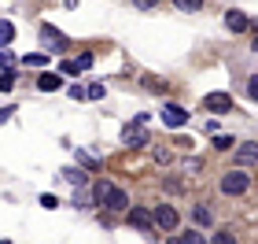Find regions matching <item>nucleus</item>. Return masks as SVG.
Segmentation results:
<instances>
[{"mask_svg": "<svg viewBox=\"0 0 258 244\" xmlns=\"http://www.w3.org/2000/svg\"><path fill=\"white\" fill-rule=\"evenodd\" d=\"M92 204L100 207H111V211H129V196L111 181H96L92 185Z\"/></svg>", "mask_w": 258, "mask_h": 244, "instance_id": "obj_1", "label": "nucleus"}, {"mask_svg": "<svg viewBox=\"0 0 258 244\" xmlns=\"http://www.w3.org/2000/svg\"><path fill=\"white\" fill-rule=\"evenodd\" d=\"M148 122H151V115H137L133 122H125V126H122V144H125V148H144V144H151Z\"/></svg>", "mask_w": 258, "mask_h": 244, "instance_id": "obj_2", "label": "nucleus"}, {"mask_svg": "<svg viewBox=\"0 0 258 244\" xmlns=\"http://www.w3.org/2000/svg\"><path fill=\"white\" fill-rule=\"evenodd\" d=\"M247 189H251V174H247V167H236V170L221 174V192H225V196H243Z\"/></svg>", "mask_w": 258, "mask_h": 244, "instance_id": "obj_3", "label": "nucleus"}, {"mask_svg": "<svg viewBox=\"0 0 258 244\" xmlns=\"http://www.w3.org/2000/svg\"><path fill=\"white\" fill-rule=\"evenodd\" d=\"M125 222L140 229V233H148L151 237V226H155V215H151V207H129L125 211Z\"/></svg>", "mask_w": 258, "mask_h": 244, "instance_id": "obj_4", "label": "nucleus"}, {"mask_svg": "<svg viewBox=\"0 0 258 244\" xmlns=\"http://www.w3.org/2000/svg\"><path fill=\"white\" fill-rule=\"evenodd\" d=\"M184 122H188V111H184L181 104H162V126H170V130H181Z\"/></svg>", "mask_w": 258, "mask_h": 244, "instance_id": "obj_5", "label": "nucleus"}, {"mask_svg": "<svg viewBox=\"0 0 258 244\" xmlns=\"http://www.w3.org/2000/svg\"><path fill=\"white\" fill-rule=\"evenodd\" d=\"M41 41H44V48H52V52H67V33H59L55 26H48V22L41 26Z\"/></svg>", "mask_w": 258, "mask_h": 244, "instance_id": "obj_6", "label": "nucleus"}, {"mask_svg": "<svg viewBox=\"0 0 258 244\" xmlns=\"http://www.w3.org/2000/svg\"><path fill=\"white\" fill-rule=\"evenodd\" d=\"M177 222H181V218H177V207H173V204H159L155 207V226L159 229H177Z\"/></svg>", "mask_w": 258, "mask_h": 244, "instance_id": "obj_7", "label": "nucleus"}, {"mask_svg": "<svg viewBox=\"0 0 258 244\" xmlns=\"http://www.w3.org/2000/svg\"><path fill=\"white\" fill-rule=\"evenodd\" d=\"M203 108L214 111V115H225V111H232V96H229V92H207Z\"/></svg>", "mask_w": 258, "mask_h": 244, "instance_id": "obj_8", "label": "nucleus"}, {"mask_svg": "<svg viewBox=\"0 0 258 244\" xmlns=\"http://www.w3.org/2000/svg\"><path fill=\"white\" fill-rule=\"evenodd\" d=\"M92 67V52H81L78 60H63L59 63V74H81V71H89Z\"/></svg>", "mask_w": 258, "mask_h": 244, "instance_id": "obj_9", "label": "nucleus"}, {"mask_svg": "<svg viewBox=\"0 0 258 244\" xmlns=\"http://www.w3.org/2000/svg\"><path fill=\"white\" fill-rule=\"evenodd\" d=\"M258 163V141H243L236 148V167H254Z\"/></svg>", "mask_w": 258, "mask_h": 244, "instance_id": "obj_10", "label": "nucleus"}, {"mask_svg": "<svg viewBox=\"0 0 258 244\" xmlns=\"http://www.w3.org/2000/svg\"><path fill=\"white\" fill-rule=\"evenodd\" d=\"M225 26H229L232 33H243V30L251 26V19L243 15V11H236V8H232V11H225Z\"/></svg>", "mask_w": 258, "mask_h": 244, "instance_id": "obj_11", "label": "nucleus"}, {"mask_svg": "<svg viewBox=\"0 0 258 244\" xmlns=\"http://www.w3.org/2000/svg\"><path fill=\"white\" fill-rule=\"evenodd\" d=\"M63 85V74H37V89L41 92H55Z\"/></svg>", "mask_w": 258, "mask_h": 244, "instance_id": "obj_12", "label": "nucleus"}, {"mask_svg": "<svg viewBox=\"0 0 258 244\" xmlns=\"http://www.w3.org/2000/svg\"><path fill=\"white\" fill-rule=\"evenodd\" d=\"M19 63H22V67H30V71H33V67H37V71H41V67L48 63V56H44V52H30V56H22Z\"/></svg>", "mask_w": 258, "mask_h": 244, "instance_id": "obj_13", "label": "nucleus"}, {"mask_svg": "<svg viewBox=\"0 0 258 244\" xmlns=\"http://www.w3.org/2000/svg\"><path fill=\"white\" fill-rule=\"evenodd\" d=\"M63 178L74 185V189H81V185H85V170H78V167H67L63 170Z\"/></svg>", "mask_w": 258, "mask_h": 244, "instance_id": "obj_14", "label": "nucleus"}, {"mask_svg": "<svg viewBox=\"0 0 258 244\" xmlns=\"http://www.w3.org/2000/svg\"><path fill=\"white\" fill-rule=\"evenodd\" d=\"M15 41V26H11L8 19H0V48H4V44H11Z\"/></svg>", "mask_w": 258, "mask_h": 244, "instance_id": "obj_15", "label": "nucleus"}, {"mask_svg": "<svg viewBox=\"0 0 258 244\" xmlns=\"http://www.w3.org/2000/svg\"><path fill=\"white\" fill-rule=\"evenodd\" d=\"M210 144H214L218 152H229V148L236 144V137H229V133H214V141H210Z\"/></svg>", "mask_w": 258, "mask_h": 244, "instance_id": "obj_16", "label": "nucleus"}, {"mask_svg": "<svg viewBox=\"0 0 258 244\" xmlns=\"http://www.w3.org/2000/svg\"><path fill=\"white\" fill-rule=\"evenodd\" d=\"M15 89V67H8L4 74H0V92H11Z\"/></svg>", "mask_w": 258, "mask_h": 244, "instance_id": "obj_17", "label": "nucleus"}, {"mask_svg": "<svg viewBox=\"0 0 258 244\" xmlns=\"http://www.w3.org/2000/svg\"><path fill=\"white\" fill-rule=\"evenodd\" d=\"M192 218H196L199 226H210V207H203V204H196V207H192Z\"/></svg>", "mask_w": 258, "mask_h": 244, "instance_id": "obj_18", "label": "nucleus"}, {"mask_svg": "<svg viewBox=\"0 0 258 244\" xmlns=\"http://www.w3.org/2000/svg\"><path fill=\"white\" fill-rule=\"evenodd\" d=\"M181 240H184V244H207L210 237H203L199 229H184V233H181Z\"/></svg>", "mask_w": 258, "mask_h": 244, "instance_id": "obj_19", "label": "nucleus"}, {"mask_svg": "<svg viewBox=\"0 0 258 244\" xmlns=\"http://www.w3.org/2000/svg\"><path fill=\"white\" fill-rule=\"evenodd\" d=\"M144 89H151V92H159V96H162V92H166V81H162V78H144Z\"/></svg>", "mask_w": 258, "mask_h": 244, "instance_id": "obj_20", "label": "nucleus"}, {"mask_svg": "<svg viewBox=\"0 0 258 244\" xmlns=\"http://www.w3.org/2000/svg\"><path fill=\"white\" fill-rule=\"evenodd\" d=\"M78 163H81V167H89V170H100V159L92 152H78Z\"/></svg>", "mask_w": 258, "mask_h": 244, "instance_id": "obj_21", "label": "nucleus"}, {"mask_svg": "<svg viewBox=\"0 0 258 244\" xmlns=\"http://www.w3.org/2000/svg\"><path fill=\"white\" fill-rule=\"evenodd\" d=\"M8 67H15V52L4 44V48H0V71H8Z\"/></svg>", "mask_w": 258, "mask_h": 244, "instance_id": "obj_22", "label": "nucleus"}, {"mask_svg": "<svg viewBox=\"0 0 258 244\" xmlns=\"http://www.w3.org/2000/svg\"><path fill=\"white\" fill-rule=\"evenodd\" d=\"M181 11H203V0H173Z\"/></svg>", "mask_w": 258, "mask_h": 244, "instance_id": "obj_23", "label": "nucleus"}, {"mask_svg": "<svg viewBox=\"0 0 258 244\" xmlns=\"http://www.w3.org/2000/svg\"><path fill=\"white\" fill-rule=\"evenodd\" d=\"M170 159H173V152H170L166 144H159V148H155V163H170Z\"/></svg>", "mask_w": 258, "mask_h": 244, "instance_id": "obj_24", "label": "nucleus"}, {"mask_svg": "<svg viewBox=\"0 0 258 244\" xmlns=\"http://www.w3.org/2000/svg\"><path fill=\"white\" fill-rule=\"evenodd\" d=\"M41 207H44V211H55V207H59V200H55L52 192H44V196H41Z\"/></svg>", "mask_w": 258, "mask_h": 244, "instance_id": "obj_25", "label": "nucleus"}, {"mask_svg": "<svg viewBox=\"0 0 258 244\" xmlns=\"http://www.w3.org/2000/svg\"><path fill=\"white\" fill-rule=\"evenodd\" d=\"M70 100H89V89L85 85H70Z\"/></svg>", "mask_w": 258, "mask_h": 244, "instance_id": "obj_26", "label": "nucleus"}, {"mask_svg": "<svg viewBox=\"0 0 258 244\" xmlns=\"http://www.w3.org/2000/svg\"><path fill=\"white\" fill-rule=\"evenodd\" d=\"M210 240H218V244H232L236 237H232V233H225V229H221V233H210Z\"/></svg>", "mask_w": 258, "mask_h": 244, "instance_id": "obj_27", "label": "nucleus"}, {"mask_svg": "<svg viewBox=\"0 0 258 244\" xmlns=\"http://www.w3.org/2000/svg\"><path fill=\"white\" fill-rule=\"evenodd\" d=\"M247 96H251V100H258V74H254V78H247Z\"/></svg>", "mask_w": 258, "mask_h": 244, "instance_id": "obj_28", "label": "nucleus"}, {"mask_svg": "<svg viewBox=\"0 0 258 244\" xmlns=\"http://www.w3.org/2000/svg\"><path fill=\"white\" fill-rule=\"evenodd\" d=\"M103 92H107L103 85H89V100H103Z\"/></svg>", "mask_w": 258, "mask_h": 244, "instance_id": "obj_29", "label": "nucleus"}, {"mask_svg": "<svg viewBox=\"0 0 258 244\" xmlns=\"http://www.w3.org/2000/svg\"><path fill=\"white\" fill-rule=\"evenodd\" d=\"M11 115H15V108H0V126H4V122L11 119Z\"/></svg>", "mask_w": 258, "mask_h": 244, "instance_id": "obj_30", "label": "nucleus"}, {"mask_svg": "<svg viewBox=\"0 0 258 244\" xmlns=\"http://www.w3.org/2000/svg\"><path fill=\"white\" fill-rule=\"evenodd\" d=\"M133 4H137V8H155L159 0H133Z\"/></svg>", "mask_w": 258, "mask_h": 244, "instance_id": "obj_31", "label": "nucleus"}, {"mask_svg": "<svg viewBox=\"0 0 258 244\" xmlns=\"http://www.w3.org/2000/svg\"><path fill=\"white\" fill-rule=\"evenodd\" d=\"M254 52H258V37H254Z\"/></svg>", "mask_w": 258, "mask_h": 244, "instance_id": "obj_32", "label": "nucleus"}]
</instances>
